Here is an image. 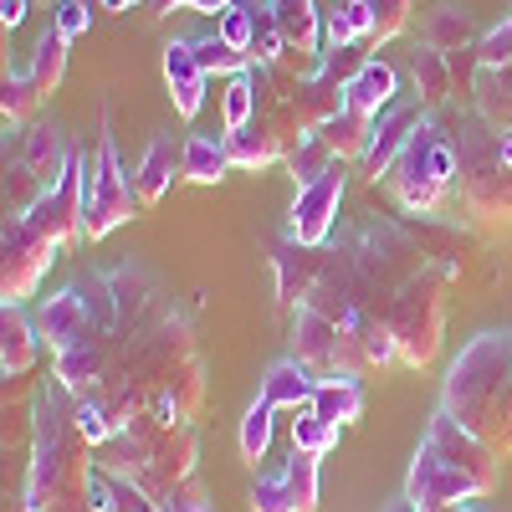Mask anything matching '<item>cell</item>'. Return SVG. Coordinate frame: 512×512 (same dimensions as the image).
<instances>
[{"label": "cell", "mask_w": 512, "mask_h": 512, "mask_svg": "<svg viewBox=\"0 0 512 512\" xmlns=\"http://www.w3.org/2000/svg\"><path fill=\"white\" fill-rule=\"evenodd\" d=\"M313 390H318V374L308 364H297V359H277L262 379V400L272 410H308L313 405Z\"/></svg>", "instance_id": "cell-21"}, {"label": "cell", "mask_w": 512, "mask_h": 512, "mask_svg": "<svg viewBox=\"0 0 512 512\" xmlns=\"http://www.w3.org/2000/svg\"><path fill=\"white\" fill-rule=\"evenodd\" d=\"M0 21H6V31H16L26 21V0H0Z\"/></svg>", "instance_id": "cell-48"}, {"label": "cell", "mask_w": 512, "mask_h": 512, "mask_svg": "<svg viewBox=\"0 0 512 512\" xmlns=\"http://www.w3.org/2000/svg\"><path fill=\"white\" fill-rule=\"evenodd\" d=\"M77 292L88 303V333L52 354V374L77 400H93L123 425L154 410L164 420L195 425L205 405V364L190 313L169 297L149 267L82 272Z\"/></svg>", "instance_id": "cell-1"}, {"label": "cell", "mask_w": 512, "mask_h": 512, "mask_svg": "<svg viewBox=\"0 0 512 512\" xmlns=\"http://www.w3.org/2000/svg\"><path fill=\"white\" fill-rule=\"evenodd\" d=\"M410 82H415V98H420L425 113H441V108L456 98V82H451V62H446V52L420 47L415 62H410Z\"/></svg>", "instance_id": "cell-24"}, {"label": "cell", "mask_w": 512, "mask_h": 512, "mask_svg": "<svg viewBox=\"0 0 512 512\" xmlns=\"http://www.w3.org/2000/svg\"><path fill=\"white\" fill-rule=\"evenodd\" d=\"M67 47H72V41H67L57 26L36 41V52H31V67H26V72L36 77L41 98H52V93L62 88V77H67Z\"/></svg>", "instance_id": "cell-30"}, {"label": "cell", "mask_w": 512, "mask_h": 512, "mask_svg": "<svg viewBox=\"0 0 512 512\" xmlns=\"http://www.w3.org/2000/svg\"><path fill=\"white\" fill-rule=\"evenodd\" d=\"M67 41H77L82 31H88L93 26V6H88V0H57V21H52Z\"/></svg>", "instance_id": "cell-44"}, {"label": "cell", "mask_w": 512, "mask_h": 512, "mask_svg": "<svg viewBox=\"0 0 512 512\" xmlns=\"http://www.w3.org/2000/svg\"><path fill=\"white\" fill-rule=\"evenodd\" d=\"M472 108H477L492 128H512V67H482V72H477Z\"/></svg>", "instance_id": "cell-29"}, {"label": "cell", "mask_w": 512, "mask_h": 512, "mask_svg": "<svg viewBox=\"0 0 512 512\" xmlns=\"http://www.w3.org/2000/svg\"><path fill=\"white\" fill-rule=\"evenodd\" d=\"M446 62H451V82H456V98H472V88H477V72H482V57H477V47L446 52Z\"/></svg>", "instance_id": "cell-43"}, {"label": "cell", "mask_w": 512, "mask_h": 512, "mask_svg": "<svg viewBox=\"0 0 512 512\" xmlns=\"http://www.w3.org/2000/svg\"><path fill=\"white\" fill-rule=\"evenodd\" d=\"M344 16H349L354 36L369 47V36H374V0H344Z\"/></svg>", "instance_id": "cell-47"}, {"label": "cell", "mask_w": 512, "mask_h": 512, "mask_svg": "<svg viewBox=\"0 0 512 512\" xmlns=\"http://www.w3.org/2000/svg\"><path fill=\"white\" fill-rule=\"evenodd\" d=\"M82 164H88V216H82V241H103L123 221L144 216L134 175H123L113 134H103L93 149H82Z\"/></svg>", "instance_id": "cell-10"}, {"label": "cell", "mask_w": 512, "mask_h": 512, "mask_svg": "<svg viewBox=\"0 0 512 512\" xmlns=\"http://www.w3.org/2000/svg\"><path fill=\"white\" fill-rule=\"evenodd\" d=\"M410 26V0H374V36H369V52L379 41H390Z\"/></svg>", "instance_id": "cell-39"}, {"label": "cell", "mask_w": 512, "mask_h": 512, "mask_svg": "<svg viewBox=\"0 0 512 512\" xmlns=\"http://www.w3.org/2000/svg\"><path fill=\"white\" fill-rule=\"evenodd\" d=\"M36 349H41L36 318L6 303V313H0V369H6V379H26L36 369Z\"/></svg>", "instance_id": "cell-20"}, {"label": "cell", "mask_w": 512, "mask_h": 512, "mask_svg": "<svg viewBox=\"0 0 512 512\" xmlns=\"http://www.w3.org/2000/svg\"><path fill=\"white\" fill-rule=\"evenodd\" d=\"M98 6H103V11H128L134 0H98Z\"/></svg>", "instance_id": "cell-50"}, {"label": "cell", "mask_w": 512, "mask_h": 512, "mask_svg": "<svg viewBox=\"0 0 512 512\" xmlns=\"http://www.w3.org/2000/svg\"><path fill=\"white\" fill-rule=\"evenodd\" d=\"M164 82H169V98H175V113L180 118H195L200 103H205V67L195 62V41L180 36L164 47Z\"/></svg>", "instance_id": "cell-19"}, {"label": "cell", "mask_w": 512, "mask_h": 512, "mask_svg": "<svg viewBox=\"0 0 512 512\" xmlns=\"http://www.w3.org/2000/svg\"><path fill=\"white\" fill-rule=\"evenodd\" d=\"M497 482H502V456L487 441H477L466 425H456L446 410H436L405 472V497L420 512H441V507L497 492Z\"/></svg>", "instance_id": "cell-4"}, {"label": "cell", "mask_w": 512, "mask_h": 512, "mask_svg": "<svg viewBox=\"0 0 512 512\" xmlns=\"http://www.w3.org/2000/svg\"><path fill=\"white\" fill-rule=\"evenodd\" d=\"M21 164L31 169V175L47 185V190H57L62 180H67V169H72V159H77V149L67 144V134L57 123H31L26 134H21Z\"/></svg>", "instance_id": "cell-18"}, {"label": "cell", "mask_w": 512, "mask_h": 512, "mask_svg": "<svg viewBox=\"0 0 512 512\" xmlns=\"http://www.w3.org/2000/svg\"><path fill=\"white\" fill-rule=\"evenodd\" d=\"M93 472H98V451L77 425V395L57 374L41 379L21 507H31V512H93Z\"/></svg>", "instance_id": "cell-3"}, {"label": "cell", "mask_w": 512, "mask_h": 512, "mask_svg": "<svg viewBox=\"0 0 512 512\" xmlns=\"http://www.w3.org/2000/svg\"><path fill=\"white\" fill-rule=\"evenodd\" d=\"M195 461H200L195 425L164 420L154 410L134 415L108 446H98V466H103V472L134 482L149 502H164L180 482H190L195 477Z\"/></svg>", "instance_id": "cell-7"}, {"label": "cell", "mask_w": 512, "mask_h": 512, "mask_svg": "<svg viewBox=\"0 0 512 512\" xmlns=\"http://www.w3.org/2000/svg\"><path fill=\"white\" fill-rule=\"evenodd\" d=\"M57 256H62V246H52L41 231H31L26 216H6V231H0V297L11 308H21L26 297H36L41 277L52 272Z\"/></svg>", "instance_id": "cell-11"}, {"label": "cell", "mask_w": 512, "mask_h": 512, "mask_svg": "<svg viewBox=\"0 0 512 512\" xmlns=\"http://www.w3.org/2000/svg\"><path fill=\"white\" fill-rule=\"evenodd\" d=\"M395 98H400V77H395L390 62H379V57H369V62L359 67V77L344 88V103H349L354 113H364V118H379Z\"/></svg>", "instance_id": "cell-22"}, {"label": "cell", "mask_w": 512, "mask_h": 512, "mask_svg": "<svg viewBox=\"0 0 512 512\" xmlns=\"http://www.w3.org/2000/svg\"><path fill=\"white\" fill-rule=\"evenodd\" d=\"M226 134H236V128H246L251 123V113H256V82H251V72H241V77H226Z\"/></svg>", "instance_id": "cell-38"}, {"label": "cell", "mask_w": 512, "mask_h": 512, "mask_svg": "<svg viewBox=\"0 0 512 512\" xmlns=\"http://www.w3.org/2000/svg\"><path fill=\"white\" fill-rule=\"evenodd\" d=\"M461 262H466V241L456 231L431 226L425 216L420 221L369 216L328 241L323 277L303 308L333 318L359 344L369 374H379V369L400 364V349L390 338L395 297L431 267H451L461 277Z\"/></svg>", "instance_id": "cell-2"}, {"label": "cell", "mask_w": 512, "mask_h": 512, "mask_svg": "<svg viewBox=\"0 0 512 512\" xmlns=\"http://www.w3.org/2000/svg\"><path fill=\"white\" fill-rule=\"evenodd\" d=\"M451 282H456L451 267H431V272H420V277L395 297L390 338H395V349H400V364H405V369H425V364L441 354Z\"/></svg>", "instance_id": "cell-9"}, {"label": "cell", "mask_w": 512, "mask_h": 512, "mask_svg": "<svg viewBox=\"0 0 512 512\" xmlns=\"http://www.w3.org/2000/svg\"><path fill=\"white\" fill-rule=\"evenodd\" d=\"M420 41L431 52H461V47H477L482 31L461 6H436L431 16H425V26H420Z\"/></svg>", "instance_id": "cell-26"}, {"label": "cell", "mask_w": 512, "mask_h": 512, "mask_svg": "<svg viewBox=\"0 0 512 512\" xmlns=\"http://www.w3.org/2000/svg\"><path fill=\"white\" fill-rule=\"evenodd\" d=\"M82 216H88V164H82V149H77V159H72V169H67V180L36 200V210L26 216V226L41 231L52 246L67 251L72 241H82Z\"/></svg>", "instance_id": "cell-13"}, {"label": "cell", "mask_w": 512, "mask_h": 512, "mask_svg": "<svg viewBox=\"0 0 512 512\" xmlns=\"http://www.w3.org/2000/svg\"><path fill=\"white\" fill-rule=\"evenodd\" d=\"M318 139L333 149V159H344V164H364V154H369V144H374V118H364V113L344 108L338 118H328V123L318 128Z\"/></svg>", "instance_id": "cell-25"}, {"label": "cell", "mask_w": 512, "mask_h": 512, "mask_svg": "<svg viewBox=\"0 0 512 512\" xmlns=\"http://www.w3.org/2000/svg\"><path fill=\"white\" fill-rule=\"evenodd\" d=\"M256 11V21H251V67H277L282 62V52H287V36H282V26H277V16H272V6L262 0V6H251Z\"/></svg>", "instance_id": "cell-32"}, {"label": "cell", "mask_w": 512, "mask_h": 512, "mask_svg": "<svg viewBox=\"0 0 512 512\" xmlns=\"http://www.w3.org/2000/svg\"><path fill=\"white\" fill-rule=\"evenodd\" d=\"M313 415L333 420V425H354L364 415V384L349 379V374H338V379H318V390H313Z\"/></svg>", "instance_id": "cell-27"}, {"label": "cell", "mask_w": 512, "mask_h": 512, "mask_svg": "<svg viewBox=\"0 0 512 512\" xmlns=\"http://www.w3.org/2000/svg\"><path fill=\"white\" fill-rule=\"evenodd\" d=\"M318 461L313 451H292L272 477H256L251 512H318Z\"/></svg>", "instance_id": "cell-14"}, {"label": "cell", "mask_w": 512, "mask_h": 512, "mask_svg": "<svg viewBox=\"0 0 512 512\" xmlns=\"http://www.w3.org/2000/svg\"><path fill=\"white\" fill-rule=\"evenodd\" d=\"M323 262H328V246H303V241H292L282 236L277 251H272V272H277V303L282 308H303L308 303V292L318 287L323 277Z\"/></svg>", "instance_id": "cell-16"}, {"label": "cell", "mask_w": 512, "mask_h": 512, "mask_svg": "<svg viewBox=\"0 0 512 512\" xmlns=\"http://www.w3.org/2000/svg\"><path fill=\"white\" fill-rule=\"evenodd\" d=\"M349 47H359V36H354L344 6H333V11L323 16V52H349Z\"/></svg>", "instance_id": "cell-45"}, {"label": "cell", "mask_w": 512, "mask_h": 512, "mask_svg": "<svg viewBox=\"0 0 512 512\" xmlns=\"http://www.w3.org/2000/svg\"><path fill=\"white\" fill-rule=\"evenodd\" d=\"M236 0H154V16H175V11H205V16H216V11H231Z\"/></svg>", "instance_id": "cell-46"}, {"label": "cell", "mask_w": 512, "mask_h": 512, "mask_svg": "<svg viewBox=\"0 0 512 512\" xmlns=\"http://www.w3.org/2000/svg\"><path fill=\"white\" fill-rule=\"evenodd\" d=\"M287 47L292 52H308V57H323V11L313 6V0H267Z\"/></svg>", "instance_id": "cell-23"}, {"label": "cell", "mask_w": 512, "mask_h": 512, "mask_svg": "<svg viewBox=\"0 0 512 512\" xmlns=\"http://www.w3.org/2000/svg\"><path fill=\"white\" fill-rule=\"evenodd\" d=\"M190 41H195V62L205 67V77H241V72H251V57L236 52L221 31L216 36H190Z\"/></svg>", "instance_id": "cell-31"}, {"label": "cell", "mask_w": 512, "mask_h": 512, "mask_svg": "<svg viewBox=\"0 0 512 512\" xmlns=\"http://www.w3.org/2000/svg\"><path fill=\"white\" fill-rule=\"evenodd\" d=\"M272 415H277V410H272L262 395H256L251 410L241 415V456H246L251 466H262L267 451H272Z\"/></svg>", "instance_id": "cell-34"}, {"label": "cell", "mask_w": 512, "mask_h": 512, "mask_svg": "<svg viewBox=\"0 0 512 512\" xmlns=\"http://www.w3.org/2000/svg\"><path fill=\"white\" fill-rule=\"evenodd\" d=\"M41 103H47V98H41L36 77L6 67V82H0V108H6V123H31Z\"/></svg>", "instance_id": "cell-33"}, {"label": "cell", "mask_w": 512, "mask_h": 512, "mask_svg": "<svg viewBox=\"0 0 512 512\" xmlns=\"http://www.w3.org/2000/svg\"><path fill=\"white\" fill-rule=\"evenodd\" d=\"M384 512H420V507H415L410 497H400V502H390ZM441 512H482V507H472V502H456V507H441Z\"/></svg>", "instance_id": "cell-49"}, {"label": "cell", "mask_w": 512, "mask_h": 512, "mask_svg": "<svg viewBox=\"0 0 512 512\" xmlns=\"http://www.w3.org/2000/svg\"><path fill=\"white\" fill-rule=\"evenodd\" d=\"M21 512H31V507H21Z\"/></svg>", "instance_id": "cell-51"}, {"label": "cell", "mask_w": 512, "mask_h": 512, "mask_svg": "<svg viewBox=\"0 0 512 512\" xmlns=\"http://www.w3.org/2000/svg\"><path fill=\"white\" fill-rule=\"evenodd\" d=\"M451 128L456 144V205L482 231L512 226V128H492L477 108H466Z\"/></svg>", "instance_id": "cell-6"}, {"label": "cell", "mask_w": 512, "mask_h": 512, "mask_svg": "<svg viewBox=\"0 0 512 512\" xmlns=\"http://www.w3.org/2000/svg\"><path fill=\"white\" fill-rule=\"evenodd\" d=\"M333 164H338V159H333V149H328L318 134H308L303 144H297V149L287 154V175H292V185H297V190H308L318 175H328Z\"/></svg>", "instance_id": "cell-35"}, {"label": "cell", "mask_w": 512, "mask_h": 512, "mask_svg": "<svg viewBox=\"0 0 512 512\" xmlns=\"http://www.w3.org/2000/svg\"><path fill=\"white\" fill-rule=\"evenodd\" d=\"M384 190L405 216H436L446 205V195L456 190V144L436 113L415 128L410 144L395 154V164L384 169Z\"/></svg>", "instance_id": "cell-8"}, {"label": "cell", "mask_w": 512, "mask_h": 512, "mask_svg": "<svg viewBox=\"0 0 512 512\" xmlns=\"http://www.w3.org/2000/svg\"><path fill=\"white\" fill-rule=\"evenodd\" d=\"M349 169L338 159L328 175H318L308 190H297L292 200V216H287V236L303 241V246H328L333 241V226H338V205H344V190H349Z\"/></svg>", "instance_id": "cell-12"}, {"label": "cell", "mask_w": 512, "mask_h": 512, "mask_svg": "<svg viewBox=\"0 0 512 512\" xmlns=\"http://www.w3.org/2000/svg\"><path fill=\"white\" fill-rule=\"evenodd\" d=\"M425 118H431V113L420 108V98H395L390 108L374 118V144H369V154H364V164H359V175H364L369 185L384 180V169L395 164V154L410 144V134H415Z\"/></svg>", "instance_id": "cell-15"}, {"label": "cell", "mask_w": 512, "mask_h": 512, "mask_svg": "<svg viewBox=\"0 0 512 512\" xmlns=\"http://www.w3.org/2000/svg\"><path fill=\"white\" fill-rule=\"evenodd\" d=\"M477 57H482V67H512V21H497L492 31H482Z\"/></svg>", "instance_id": "cell-40"}, {"label": "cell", "mask_w": 512, "mask_h": 512, "mask_svg": "<svg viewBox=\"0 0 512 512\" xmlns=\"http://www.w3.org/2000/svg\"><path fill=\"white\" fill-rule=\"evenodd\" d=\"M231 169V154H226V134H190L185 139V180L190 185H221Z\"/></svg>", "instance_id": "cell-28"}, {"label": "cell", "mask_w": 512, "mask_h": 512, "mask_svg": "<svg viewBox=\"0 0 512 512\" xmlns=\"http://www.w3.org/2000/svg\"><path fill=\"white\" fill-rule=\"evenodd\" d=\"M441 410L497 456H512V333H482L451 359Z\"/></svg>", "instance_id": "cell-5"}, {"label": "cell", "mask_w": 512, "mask_h": 512, "mask_svg": "<svg viewBox=\"0 0 512 512\" xmlns=\"http://www.w3.org/2000/svg\"><path fill=\"white\" fill-rule=\"evenodd\" d=\"M159 512H216V502H210V492L200 487V477H190L159 502Z\"/></svg>", "instance_id": "cell-41"}, {"label": "cell", "mask_w": 512, "mask_h": 512, "mask_svg": "<svg viewBox=\"0 0 512 512\" xmlns=\"http://www.w3.org/2000/svg\"><path fill=\"white\" fill-rule=\"evenodd\" d=\"M251 21H256V11H251V6H241V0H236L231 11H221V26H216V31H221V36L231 41L236 52H251Z\"/></svg>", "instance_id": "cell-42"}, {"label": "cell", "mask_w": 512, "mask_h": 512, "mask_svg": "<svg viewBox=\"0 0 512 512\" xmlns=\"http://www.w3.org/2000/svg\"><path fill=\"white\" fill-rule=\"evenodd\" d=\"M41 195H47V185H41L31 169L21 164V154L16 159L6 154V216H31Z\"/></svg>", "instance_id": "cell-36"}, {"label": "cell", "mask_w": 512, "mask_h": 512, "mask_svg": "<svg viewBox=\"0 0 512 512\" xmlns=\"http://www.w3.org/2000/svg\"><path fill=\"white\" fill-rule=\"evenodd\" d=\"M338 431H344V425H333V420H323V415H313V410H297V420H292V451L328 456V451L338 446Z\"/></svg>", "instance_id": "cell-37"}, {"label": "cell", "mask_w": 512, "mask_h": 512, "mask_svg": "<svg viewBox=\"0 0 512 512\" xmlns=\"http://www.w3.org/2000/svg\"><path fill=\"white\" fill-rule=\"evenodd\" d=\"M180 180H185V144H180L175 134H154V144L144 149V159H139V169H134L139 205L154 210Z\"/></svg>", "instance_id": "cell-17"}]
</instances>
